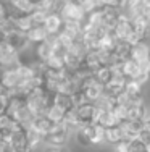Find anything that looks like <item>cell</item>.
Returning <instances> with one entry per match:
<instances>
[{"instance_id":"cell-25","label":"cell","mask_w":150,"mask_h":152,"mask_svg":"<svg viewBox=\"0 0 150 152\" xmlns=\"http://www.w3.org/2000/svg\"><path fill=\"white\" fill-rule=\"evenodd\" d=\"M147 118H150V113H149V115H147Z\"/></svg>"},{"instance_id":"cell-5","label":"cell","mask_w":150,"mask_h":152,"mask_svg":"<svg viewBox=\"0 0 150 152\" xmlns=\"http://www.w3.org/2000/svg\"><path fill=\"white\" fill-rule=\"evenodd\" d=\"M42 24H44V28L47 29L49 34H58L63 28V20L58 13H50V15H47V18L44 20Z\"/></svg>"},{"instance_id":"cell-4","label":"cell","mask_w":150,"mask_h":152,"mask_svg":"<svg viewBox=\"0 0 150 152\" xmlns=\"http://www.w3.org/2000/svg\"><path fill=\"white\" fill-rule=\"evenodd\" d=\"M134 31V24L131 20L124 18V20H120L113 28V36L118 39V41H126L131 36V32Z\"/></svg>"},{"instance_id":"cell-16","label":"cell","mask_w":150,"mask_h":152,"mask_svg":"<svg viewBox=\"0 0 150 152\" xmlns=\"http://www.w3.org/2000/svg\"><path fill=\"white\" fill-rule=\"evenodd\" d=\"M65 115H66V112L63 110V108H60L58 105H55V104H52L50 108L47 110V117L53 123H63V120H65Z\"/></svg>"},{"instance_id":"cell-11","label":"cell","mask_w":150,"mask_h":152,"mask_svg":"<svg viewBox=\"0 0 150 152\" xmlns=\"http://www.w3.org/2000/svg\"><path fill=\"white\" fill-rule=\"evenodd\" d=\"M145 117H147V112H145L144 102L128 105V120H144Z\"/></svg>"},{"instance_id":"cell-24","label":"cell","mask_w":150,"mask_h":152,"mask_svg":"<svg viewBox=\"0 0 150 152\" xmlns=\"http://www.w3.org/2000/svg\"><path fill=\"white\" fill-rule=\"evenodd\" d=\"M145 152H150V142L145 144Z\"/></svg>"},{"instance_id":"cell-10","label":"cell","mask_w":150,"mask_h":152,"mask_svg":"<svg viewBox=\"0 0 150 152\" xmlns=\"http://www.w3.org/2000/svg\"><path fill=\"white\" fill-rule=\"evenodd\" d=\"M147 50H149V45L145 44V42H139V44L131 47L129 58H133L134 61H137V63H142V61L147 60Z\"/></svg>"},{"instance_id":"cell-17","label":"cell","mask_w":150,"mask_h":152,"mask_svg":"<svg viewBox=\"0 0 150 152\" xmlns=\"http://www.w3.org/2000/svg\"><path fill=\"white\" fill-rule=\"evenodd\" d=\"M105 141V128L100 125H94V133H92V144H100Z\"/></svg>"},{"instance_id":"cell-14","label":"cell","mask_w":150,"mask_h":152,"mask_svg":"<svg viewBox=\"0 0 150 152\" xmlns=\"http://www.w3.org/2000/svg\"><path fill=\"white\" fill-rule=\"evenodd\" d=\"M105 141L113 146H116L118 142L124 141V136H123V129L121 126H113V128H105Z\"/></svg>"},{"instance_id":"cell-2","label":"cell","mask_w":150,"mask_h":152,"mask_svg":"<svg viewBox=\"0 0 150 152\" xmlns=\"http://www.w3.org/2000/svg\"><path fill=\"white\" fill-rule=\"evenodd\" d=\"M58 15L62 16L63 23H83L86 20V15H87V13L84 12L83 7L78 2L70 0V2L63 3V7L58 12Z\"/></svg>"},{"instance_id":"cell-13","label":"cell","mask_w":150,"mask_h":152,"mask_svg":"<svg viewBox=\"0 0 150 152\" xmlns=\"http://www.w3.org/2000/svg\"><path fill=\"white\" fill-rule=\"evenodd\" d=\"M94 78L97 79V81L100 83V84H108L110 81L113 79V71H112V66H107V65H102L100 68H97V70L94 71Z\"/></svg>"},{"instance_id":"cell-18","label":"cell","mask_w":150,"mask_h":152,"mask_svg":"<svg viewBox=\"0 0 150 152\" xmlns=\"http://www.w3.org/2000/svg\"><path fill=\"white\" fill-rule=\"evenodd\" d=\"M112 112L116 115V118L121 123L128 120V105H123V104H115V107H113Z\"/></svg>"},{"instance_id":"cell-20","label":"cell","mask_w":150,"mask_h":152,"mask_svg":"<svg viewBox=\"0 0 150 152\" xmlns=\"http://www.w3.org/2000/svg\"><path fill=\"white\" fill-rule=\"evenodd\" d=\"M44 152H66L65 147H55V146H45Z\"/></svg>"},{"instance_id":"cell-21","label":"cell","mask_w":150,"mask_h":152,"mask_svg":"<svg viewBox=\"0 0 150 152\" xmlns=\"http://www.w3.org/2000/svg\"><path fill=\"white\" fill-rule=\"evenodd\" d=\"M7 139V136H5V133L3 131H0V142H3V141Z\"/></svg>"},{"instance_id":"cell-12","label":"cell","mask_w":150,"mask_h":152,"mask_svg":"<svg viewBox=\"0 0 150 152\" xmlns=\"http://www.w3.org/2000/svg\"><path fill=\"white\" fill-rule=\"evenodd\" d=\"M53 104L58 105L60 108H63L65 112L74 108V104H73V97L71 94H65V92H57L55 97H53Z\"/></svg>"},{"instance_id":"cell-8","label":"cell","mask_w":150,"mask_h":152,"mask_svg":"<svg viewBox=\"0 0 150 152\" xmlns=\"http://www.w3.org/2000/svg\"><path fill=\"white\" fill-rule=\"evenodd\" d=\"M92 133H94V125L79 126L76 129V141L81 146H92Z\"/></svg>"},{"instance_id":"cell-15","label":"cell","mask_w":150,"mask_h":152,"mask_svg":"<svg viewBox=\"0 0 150 152\" xmlns=\"http://www.w3.org/2000/svg\"><path fill=\"white\" fill-rule=\"evenodd\" d=\"M65 53H53L50 58L45 61V68L47 70H65V58H63Z\"/></svg>"},{"instance_id":"cell-19","label":"cell","mask_w":150,"mask_h":152,"mask_svg":"<svg viewBox=\"0 0 150 152\" xmlns=\"http://www.w3.org/2000/svg\"><path fill=\"white\" fill-rule=\"evenodd\" d=\"M12 120H13V118L10 117L8 113H5V112H3V113H0V131L5 133L7 128H8V125L12 123Z\"/></svg>"},{"instance_id":"cell-23","label":"cell","mask_w":150,"mask_h":152,"mask_svg":"<svg viewBox=\"0 0 150 152\" xmlns=\"http://www.w3.org/2000/svg\"><path fill=\"white\" fill-rule=\"evenodd\" d=\"M147 61L150 63V45H149V50H147Z\"/></svg>"},{"instance_id":"cell-6","label":"cell","mask_w":150,"mask_h":152,"mask_svg":"<svg viewBox=\"0 0 150 152\" xmlns=\"http://www.w3.org/2000/svg\"><path fill=\"white\" fill-rule=\"evenodd\" d=\"M49 32L44 28V24H34L29 31L26 32V37L31 44H39V42H44L47 39Z\"/></svg>"},{"instance_id":"cell-1","label":"cell","mask_w":150,"mask_h":152,"mask_svg":"<svg viewBox=\"0 0 150 152\" xmlns=\"http://www.w3.org/2000/svg\"><path fill=\"white\" fill-rule=\"evenodd\" d=\"M71 134V129L68 128L65 123H55L52 129L44 136L45 146H55V147H63L68 142Z\"/></svg>"},{"instance_id":"cell-22","label":"cell","mask_w":150,"mask_h":152,"mask_svg":"<svg viewBox=\"0 0 150 152\" xmlns=\"http://www.w3.org/2000/svg\"><path fill=\"white\" fill-rule=\"evenodd\" d=\"M3 2H5V3H8V5H13V3L16 2V0H3Z\"/></svg>"},{"instance_id":"cell-7","label":"cell","mask_w":150,"mask_h":152,"mask_svg":"<svg viewBox=\"0 0 150 152\" xmlns=\"http://www.w3.org/2000/svg\"><path fill=\"white\" fill-rule=\"evenodd\" d=\"M55 125L50 118L47 117V115H44V117H34L33 118V123H31V126L29 128H33L36 129V131H39L41 134H47V133L52 129V126Z\"/></svg>"},{"instance_id":"cell-9","label":"cell","mask_w":150,"mask_h":152,"mask_svg":"<svg viewBox=\"0 0 150 152\" xmlns=\"http://www.w3.org/2000/svg\"><path fill=\"white\" fill-rule=\"evenodd\" d=\"M121 71H123V75L126 76L128 79H134L136 76L139 75L141 68H139L137 61H134L133 58H126L124 61H121Z\"/></svg>"},{"instance_id":"cell-3","label":"cell","mask_w":150,"mask_h":152,"mask_svg":"<svg viewBox=\"0 0 150 152\" xmlns=\"http://www.w3.org/2000/svg\"><path fill=\"white\" fill-rule=\"evenodd\" d=\"M95 107L94 102H86L83 105L76 107V115H78V121L79 126H86V125H95Z\"/></svg>"}]
</instances>
